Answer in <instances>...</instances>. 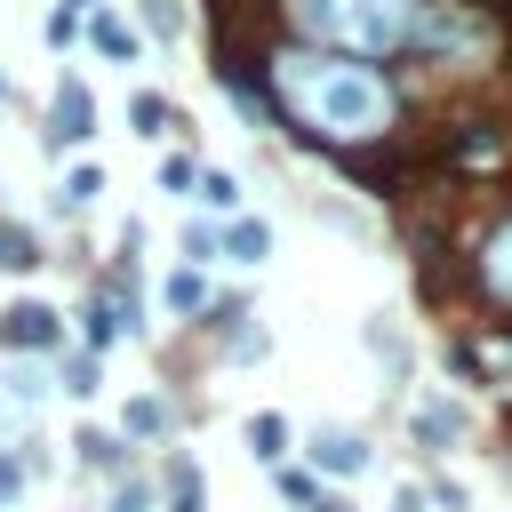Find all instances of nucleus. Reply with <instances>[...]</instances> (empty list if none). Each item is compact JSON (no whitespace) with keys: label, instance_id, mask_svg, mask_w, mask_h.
Masks as SVG:
<instances>
[{"label":"nucleus","instance_id":"nucleus-1","mask_svg":"<svg viewBox=\"0 0 512 512\" xmlns=\"http://www.w3.org/2000/svg\"><path fill=\"white\" fill-rule=\"evenodd\" d=\"M272 88H280V104L312 128V136H328V144H376L384 128H392V112H400V96H392V80L368 64V56H336V48H296V56H280L272 64Z\"/></svg>","mask_w":512,"mask_h":512},{"label":"nucleus","instance_id":"nucleus-2","mask_svg":"<svg viewBox=\"0 0 512 512\" xmlns=\"http://www.w3.org/2000/svg\"><path fill=\"white\" fill-rule=\"evenodd\" d=\"M288 24L336 56H392L408 48V24H416V0H280Z\"/></svg>","mask_w":512,"mask_h":512},{"label":"nucleus","instance_id":"nucleus-3","mask_svg":"<svg viewBox=\"0 0 512 512\" xmlns=\"http://www.w3.org/2000/svg\"><path fill=\"white\" fill-rule=\"evenodd\" d=\"M0 344L8 352H56V312L48 304H8L0 312Z\"/></svg>","mask_w":512,"mask_h":512},{"label":"nucleus","instance_id":"nucleus-4","mask_svg":"<svg viewBox=\"0 0 512 512\" xmlns=\"http://www.w3.org/2000/svg\"><path fill=\"white\" fill-rule=\"evenodd\" d=\"M472 272H480V288L496 296V304H512V216L480 240V256H472Z\"/></svg>","mask_w":512,"mask_h":512},{"label":"nucleus","instance_id":"nucleus-5","mask_svg":"<svg viewBox=\"0 0 512 512\" xmlns=\"http://www.w3.org/2000/svg\"><path fill=\"white\" fill-rule=\"evenodd\" d=\"M88 128H96V104H88L80 80H64V88H56V112H48V144H80Z\"/></svg>","mask_w":512,"mask_h":512},{"label":"nucleus","instance_id":"nucleus-6","mask_svg":"<svg viewBox=\"0 0 512 512\" xmlns=\"http://www.w3.org/2000/svg\"><path fill=\"white\" fill-rule=\"evenodd\" d=\"M312 456H320V472H360V464H368V440H360V432H320Z\"/></svg>","mask_w":512,"mask_h":512},{"label":"nucleus","instance_id":"nucleus-7","mask_svg":"<svg viewBox=\"0 0 512 512\" xmlns=\"http://www.w3.org/2000/svg\"><path fill=\"white\" fill-rule=\"evenodd\" d=\"M32 264H40V240L16 216H0V272H32Z\"/></svg>","mask_w":512,"mask_h":512},{"label":"nucleus","instance_id":"nucleus-8","mask_svg":"<svg viewBox=\"0 0 512 512\" xmlns=\"http://www.w3.org/2000/svg\"><path fill=\"white\" fill-rule=\"evenodd\" d=\"M128 120H136V136H176V128H184V120H176V104H160L152 88L128 104Z\"/></svg>","mask_w":512,"mask_h":512},{"label":"nucleus","instance_id":"nucleus-9","mask_svg":"<svg viewBox=\"0 0 512 512\" xmlns=\"http://www.w3.org/2000/svg\"><path fill=\"white\" fill-rule=\"evenodd\" d=\"M224 248H232V264H264V248H272V232H264L256 216H240V224L224 232Z\"/></svg>","mask_w":512,"mask_h":512},{"label":"nucleus","instance_id":"nucleus-10","mask_svg":"<svg viewBox=\"0 0 512 512\" xmlns=\"http://www.w3.org/2000/svg\"><path fill=\"white\" fill-rule=\"evenodd\" d=\"M88 40H96V48L112 56V64H128V56H136V32H128L120 16H96V24H88Z\"/></svg>","mask_w":512,"mask_h":512},{"label":"nucleus","instance_id":"nucleus-11","mask_svg":"<svg viewBox=\"0 0 512 512\" xmlns=\"http://www.w3.org/2000/svg\"><path fill=\"white\" fill-rule=\"evenodd\" d=\"M248 440H256L264 464H280V440H288V432H280V416H248Z\"/></svg>","mask_w":512,"mask_h":512},{"label":"nucleus","instance_id":"nucleus-12","mask_svg":"<svg viewBox=\"0 0 512 512\" xmlns=\"http://www.w3.org/2000/svg\"><path fill=\"white\" fill-rule=\"evenodd\" d=\"M168 488H176V512H200V472H192L184 456L168 464Z\"/></svg>","mask_w":512,"mask_h":512},{"label":"nucleus","instance_id":"nucleus-13","mask_svg":"<svg viewBox=\"0 0 512 512\" xmlns=\"http://www.w3.org/2000/svg\"><path fill=\"white\" fill-rule=\"evenodd\" d=\"M176 312H200V272H168V288H160Z\"/></svg>","mask_w":512,"mask_h":512},{"label":"nucleus","instance_id":"nucleus-14","mask_svg":"<svg viewBox=\"0 0 512 512\" xmlns=\"http://www.w3.org/2000/svg\"><path fill=\"white\" fill-rule=\"evenodd\" d=\"M96 192H104V168H72V176H64V200H72V208L96 200Z\"/></svg>","mask_w":512,"mask_h":512},{"label":"nucleus","instance_id":"nucleus-15","mask_svg":"<svg viewBox=\"0 0 512 512\" xmlns=\"http://www.w3.org/2000/svg\"><path fill=\"white\" fill-rule=\"evenodd\" d=\"M200 200H208V208H240V184L216 168V176H200Z\"/></svg>","mask_w":512,"mask_h":512},{"label":"nucleus","instance_id":"nucleus-16","mask_svg":"<svg viewBox=\"0 0 512 512\" xmlns=\"http://www.w3.org/2000/svg\"><path fill=\"white\" fill-rule=\"evenodd\" d=\"M112 336H120V312H112V304H88V344H96V352H104V344H112Z\"/></svg>","mask_w":512,"mask_h":512},{"label":"nucleus","instance_id":"nucleus-17","mask_svg":"<svg viewBox=\"0 0 512 512\" xmlns=\"http://www.w3.org/2000/svg\"><path fill=\"white\" fill-rule=\"evenodd\" d=\"M160 424H168V408H160V400H128V432H136V440H144V432H160Z\"/></svg>","mask_w":512,"mask_h":512},{"label":"nucleus","instance_id":"nucleus-18","mask_svg":"<svg viewBox=\"0 0 512 512\" xmlns=\"http://www.w3.org/2000/svg\"><path fill=\"white\" fill-rule=\"evenodd\" d=\"M144 24H152L160 40H176V32H184V16H176V0H144Z\"/></svg>","mask_w":512,"mask_h":512},{"label":"nucleus","instance_id":"nucleus-19","mask_svg":"<svg viewBox=\"0 0 512 512\" xmlns=\"http://www.w3.org/2000/svg\"><path fill=\"white\" fill-rule=\"evenodd\" d=\"M416 432H424V440H448V432H456V408H416Z\"/></svg>","mask_w":512,"mask_h":512},{"label":"nucleus","instance_id":"nucleus-20","mask_svg":"<svg viewBox=\"0 0 512 512\" xmlns=\"http://www.w3.org/2000/svg\"><path fill=\"white\" fill-rule=\"evenodd\" d=\"M80 448H88V464H104V472H112V464H120V440H104V432H88V440H80Z\"/></svg>","mask_w":512,"mask_h":512},{"label":"nucleus","instance_id":"nucleus-21","mask_svg":"<svg viewBox=\"0 0 512 512\" xmlns=\"http://www.w3.org/2000/svg\"><path fill=\"white\" fill-rule=\"evenodd\" d=\"M64 392H96V360H72L64 368Z\"/></svg>","mask_w":512,"mask_h":512},{"label":"nucleus","instance_id":"nucleus-22","mask_svg":"<svg viewBox=\"0 0 512 512\" xmlns=\"http://www.w3.org/2000/svg\"><path fill=\"white\" fill-rule=\"evenodd\" d=\"M16 488H24V472H16L8 456H0V504H16Z\"/></svg>","mask_w":512,"mask_h":512},{"label":"nucleus","instance_id":"nucleus-23","mask_svg":"<svg viewBox=\"0 0 512 512\" xmlns=\"http://www.w3.org/2000/svg\"><path fill=\"white\" fill-rule=\"evenodd\" d=\"M64 8H96V0H64Z\"/></svg>","mask_w":512,"mask_h":512},{"label":"nucleus","instance_id":"nucleus-24","mask_svg":"<svg viewBox=\"0 0 512 512\" xmlns=\"http://www.w3.org/2000/svg\"><path fill=\"white\" fill-rule=\"evenodd\" d=\"M312 512H336V504H312Z\"/></svg>","mask_w":512,"mask_h":512}]
</instances>
